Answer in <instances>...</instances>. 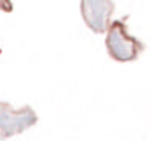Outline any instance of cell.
Listing matches in <instances>:
<instances>
[{
	"instance_id": "3",
	"label": "cell",
	"mask_w": 151,
	"mask_h": 141,
	"mask_svg": "<svg viewBox=\"0 0 151 141\" xmlns=\"http://www.w3.org/2000/svg\"><path fill=\"white\" fill-rule=\"evenodd\" d=\"M9 111L13 113V118H9V114H6V113H2V116H0V125H2V137L4 139H7L13 134H20V132L30 129L37 121V116H36L34 109L29 107V105H25L18 111H13L9 107Z\"/></svg>"
},
{
	"instance_id": "2",
	"label": "cell",
	"mask_w": 151,
	"mask_h": 141,
	"mask_svg": "<svg viewBox=\"0 0 151 141\" xmlns=\"http://www.w3.org/2000/svg\"><path fill=\"white\" fill-rule=\"evenodd\" d=\"M114 11V0H80L82 18L94 34H103L109 31Z\"/></svg>"
},
{
	"instance_id": "1",
	"label": "cell",
	"mask_w": 151,
	"mask_h": 141,
	"mask_svg": "<svg viewBox=\"0 0 151 141\" xmlns=\"http://www.w3.org/2000/svg\"><path fill=\"white\" fill-rule=\"evenodd\" d=\"M107 52L117 63H132L135 61L146 48L142 41L133 38L128 32V27L123 20H114L107 31Z\"/></svg>"
}]
</instances>
